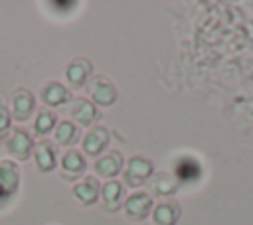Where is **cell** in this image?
<instances>
[{"instance_id": "cell-1", "label": "cell", "mask_w": 253, "mask_h": 225, "mask_svg": "<svg viewBox=\"0 0 253 225\" xmlns=\"http://www.w3.org/2000/svg\"><path fill=\"white\" fill-rule=\"evenodd\" d=\"M174 174H176V178H178L180 182H194V180L200 178L202 166H200V162H198L196 158H192V156H182V158H178L176 164H174Z\"/></svg>"}, {"instance_id": "cell-2", "label": "cell", "mask_w": 253, "mask_h": 225, "mask_svg": "<svg viewBox=\"0 0 253 225\" xmlns=\"http://www.w3.org/2000/svg\"><path fill=\"white\" fill-rule=\"evenodd\" d=\"M180 217V205L176 201H162L154 209V223L156 225H174Z\"/></svg>"}, {"instance_id": "cell-3", "label": "cell", "mask_w": 253, "mask_h": 225, "mask_svg": "<svg viewBox=\"0 0 253 225\" xmlns=\"http://www.w3.org/2000/svg\"><path fill=\"white\" fill-rule=\"evenodd\" d=\"M150 197L146 193H134L128 201H126V211L130 219H144L148 209H150Z\"/></svg>"}, {"instance_id": "cell-4", "label": "cell", "mask_w": 253, "mask_h": 225, "mask_svg": "<svg viewBox=\"0 0 253 225\" xmlns=\"http://www.w3.org/2000/svg\"><path fill=\"white\" fill-rule=\"evenodd\" d=\"M148 174H150V164L142 158H134L130 162V168L126 170V178H128L130 186H138Z\"/></svg>"}, {"instance_id": "cell-5", "label": "cell", "mask_w": 253, "mask_h": 225, "mask_svg": "<svg viewBox=\"0 0 253 225\" xmlns=\"http://www.w3.org/2000/svg\"><path fill=\"white\" fill-rule=\"evenodd\" d=\"M105 144H107V132L103 128H97V130L89 132L87 138H85V150L89 154H99L105 148Z\"/></svg>"}, {"instance_id": "cell-6", "label": "cell", "mask_w": 253, "mask_h": 225, "mask_svg": "<svg viewBox=\"0 0 253 225\" xmlns=\"http://www.w3.org/2000/svg\"><path fill=\"white\" fill-rule=\"evenodd\" d=\"M75 193L79 195V199H81L83 203L93 201L95 195H97V180H95L93 176H87V178L83 180V184H79V186L75 188Z\"/></svg>"}, {"instance_id": "cell-7", "label": "cell", "mask_w": 253, "mask_h": 225, "mask_svg": "<svg viewBox=\"0 0 253 225\" xmlns=\"http://www.w3.org/2000/svg\"><path fill=\"white\" fill-rule=\"evenodd\" d=\"M119 168H121V156L117 152L109 154L107 158L99 160V164H97V172L101 176H113V174L119 172Z\"/></svg>"}, {"instance_id": "cell-8", "label": "cell", "mask_w": 253, "mask_h": 225, "mask_svg": "<svg viewBox=\"0 0 253 225\" xmlns=\"http://www.w3.org/2000/svg\"><path fill=\"white\" fill-rule=\"evenodd\" d=\"M0 178H2L0 184L12 191L16 188V184H18V170L10 162H2L0 164Z\"/></svg>"}, {"instance_id": "cell-9", "label": "cell", "mask_w": 253, "mask_h": 225, "mask_svg": "<svg viewBox=\"0 0 253 225\" xmlns=\"http://www.w3.org/2000/svg\"><path fill=\"white\" fill-rule=\"evenodd\" d=\"M93 114H95V109H93L87 101H79V103L75 105V109H73V116H75L77 122H81V124H89L91 118H93Z\"/></svg>"}, {"instance_id": "cell-10", "label": "cell", "mask_w": 253, "mask_h": 225, "mask_svg": "<svg viewBox=\"0 0 253 225\" xmlns=\"http://www.w3.org/2000/svg\"><path fill=\"white\" fill-rule=\"evenodd\" d=\"M69 97V93L65 91V89H61L59 85H49V89L47 91H43V101L45 103H49V105H57L59 101H65Z\"/></svg>"}, {"instance_id": "cell-11", "label": "cell", "mask_w": 253, "mask_h": 225, "mask_svg": "<svg viewBox=\"0 0 253 225\" xmlns=\"http://www.w3.org/2000/svg\"><path fill=\"white\" fill-rule=\"evenodd\" d=\"M28 146H30V140H28V136H26L24 132H18L16 138L10 142V150H12L14 154L18 152L20 158H26V156H28Z\"/></svg>"}, {"instance_id": "cell-12", "label": "cell", "mask_w": 253, "mask_h": 225, "mask_svg": "<svg viewBox=\"0 0 253 225\" xmlns=\"http://www.w3.org/2000/svg\"><path fill=\"white\" fill-rule=\"evenodd\" d=\"M152 188H154V191H158L160 195H168V193H172V191L176 189V184H174V180H172L170 176L162 174V176H158V182H156Z\"/></svg>"}, {"instance_id": "cell-13", "label": "cell", "mask_w": 253, "mask_h": 225, "mask_svg": "<svg viewBox=\"0 0 253 225\" xmlns=\"http://www.w3.org/2000/svg\"><path fill=\"white\" fill-rule=\"evenodd\" d=\"M57 140L63 142V144H71V142H75V140H77V132H75L73 124H69V122L61 124L59 130H57Z\"/></svg>"}, {"instance_id": "cell-14", "label": "cell", "mask_w": 253, "mask_h": 225, "mask_svg": "<svg viewBox=\"0 0 253 225\" xmlns=\"http://www.w3.org/2000/svg\"><path fill=\"white\" fill-rule=\"evenodd\" d=\"M63 166H65V170H71V172H81L83 170V160H81V156L77 154V152H69L65 158H63Z\"/></svg>"}, {"instance_id": "cell-15", "label": "cell", "mask_w": 253, "mask_h": 225, "mask_svg": "<svg viewBox=\"0 0 253 225\" xmlns=\"http://www.w3.org/2000/svg\"><path fill=\"white\" fill-rule=\"evenodd\" d=\"M32 107H34V101H32L30 95H26V101H20L16 97V114L18 116H28L30 111H32Z\"/></svg>"}, {"instance_id": "cell-16", "label": "cell", "mask_w": 253, "mask_h": 225, "mask_svg": "<svg viewBox=\"0 0 253 225\" xmlns=\"http://www.w3.org/2000/svg\"><path fill=\"white\" fill-rule=\"evenodd\" d=\"M119 193H121V186H119L117 182H111V184H107V186H105L103 195H105V199H107V201L117 199V195H119Z\"/></svg>"}, {"instance_id": "cell-17", "label": "cell", "mask_w": 253, "mask_h": 225, "mask_svg": "<svg viewBox=\"0 0 253 225\" xmlns=\"http://www.w3.org/2000/svg\"><path fill=\"white\" fill-rule=\"evenodd\" d=\"M51 126H53V114H42L40 120H38V124H36L38 132H45V130H49Z\"/></svg>"}]
</instances>
